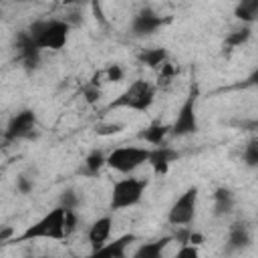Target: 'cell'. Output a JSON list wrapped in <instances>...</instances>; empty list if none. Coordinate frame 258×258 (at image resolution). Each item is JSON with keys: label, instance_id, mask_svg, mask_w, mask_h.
I'll return each mask as SVG.
<instances>
[{"label": "cell", "instance_id": "cell-25", "mask_svg": "<svg viewBox=\"0 0 258 258\" xmlns=\"http://www.w3.org/2000/svg\"><path fill=\"white\" fill-rule=\"evenodd\" d=\"M173 67L169 64V62H165L163 67H161V71H159V77H157V87H167L169 83H171V79H173Z\"/></svg>", "mask_w": 258, "mask_h": 258}, {"label": "cell", "instance_id": "cell-16", "mask_svg": "<svg viewBox=\"0 0 258 258\" xmlns=\"http://www.w3.org/2000/svg\"><path fill=\"white\" fill-rule=\"evenodd\" d=\"M137 62L149 69H161L167 62V50L161 46H151V48H141L137 52Z\"/></svg>", "mask_w": 258, "mask_h": 258}, {"label": "cell", "instance_id": "cell-7", "mask_svg": "<svg viewBox=\"0 0 258 258\" xmlns=\"http://www.w3.org/2000/svg\"><path fill=\"white\" fill-rule=\"evenodd\" d=\"M196 91H191L187 95V99L181 103L173 123L169 125V135L173 137H185V135H194L198 133L200 129V123H198V113H196Z\"/></svg>", "mask_w": 258, "mask_h": 258}, {"label": "cell", "instance_id": "cell-24", "mask_svg": "<svg viewBox=\"0 0 258 258\" xmlns=\"http://www.w3.org/2000/svg\"><path fill=\"white\" fill-rule=\"evenodd\" d=\"M173 258H202L200 256V248L194 244H181V248L173 254Z\"/></svg>", "mask_w": 258, "mask_h": 258}, {"label": "cell", "instance_id": "cell-32", "mask_svg": "<svg viewBox=\"0 0 258 258\" xmlns=\"http://www.w3.org/2000/svg\"><path fill=\"white\" fill-rule=\"evenodd\" d=\"M30 258H32V256H30Z\"/></svg>", "mask_w": 258, "mask_h": 258}, {"label": "cell", "instance_id": "cell-27", "mask_svg": "<svg viewBox=\"0 0 258 258\" xmlns=\"http://www.w3.org/2000/svg\"><path fill=\"white\" fill-rule=\"evenodd\" d=\"M105 75H107V81H121L123 79V75H125V71L119 67V64H109L107 67V71H105Z\"/></svg>", "mask_w": 258, "mask_h": 258}, {"label": "cell", "instance_id": "cell-6", "mask_svg": "<svg viewBox=\"0 0 258 258\" xmlns=\"http://www.w3.org/2000/svg\"><path fill=\"white\" fill-rule=\"evenodd\" d=\"M198 185H189L169 208L167 212V222L175 228H183L187 224H191V220L196 218V210H198Z\"/></svg>", "mask_w": 258, "mask_h": 258}, {"label": "cell", "instance_id": "cell-3", "mask_svg": "<svg viewBox=\"0 0 258 258\" xmlns=\"http://www.w3.org/2000/svg\"><path fill=\"white\" fill-rule=\"evenodd\" d=\"M155 101V85H151L145 79L133 81L119 97H115L109 105L107 111L113 109H127V111H147Z\"/></svg>", "mask_w": 258, "mask_h": 258}, {"label": "cell", "instance_id": "cell-26", "mask_svg": "<svg viewBox=\"0 0 258 258\" xmlns=\"http://www.w3.org/2000/svg\"><path fill=\"white\" fill-rule=\"evenodd\" d=\"M77 230V212L75 210H64V236L69 238Z\"/></svg>", "mask_w": 258, "mask_h": 258}, {"label": "cell", "instance_id": "cell-14", "mask_svg": "<svg viewBox=\"0 0 258 258\" xmlns=\"http://www.w3.org/2000/svg\"><path fill=\"white\" fill-rule=\"evenodd\" d=\"M111 230H113V218H111V216H101V218H97V220L91 224L89 232H87V240H89L91 248L97 250V248H101L105 242H109Z\"/></svg>", "mask_w": 258, "mask_h": 258}, {"label": "cell", "instance_id": "cell-4", "mask_svg": "<svg viewBox=\"0 0 258 258\" xmlns=\"http://www.w3.org/2000/svg\"><path fill=\"white\" fill-rule=\"evenodd\" d=\"M149 151L151 147H139V145H123V147H115L109 155L105 165L111 167L117 173L123 175H131L135 169H139L141 165L147 163L149 159Z\"/></svg>", "mask_w": 258, "mask_h": 258}, {"label": "cell", "instance_id": "cell-30", "mask_svg": "<svg viewBox=\"0 0 258 258\" xmlns=\"http://www.w3.org/2000/svg\"><path fill=\"white\" fill-rule=\"evenodd\" d=\"M16 187H18V191H20V194H28V191H32V181H30L28 177L20 175V177H18V181H16Z\"/></svg>", "mask_w": 258, "mask_h": 258}, {"label": "cell", "instance_id": "cell-15", "mask_svg": "<svg viewBox=\"0 0 258 258\" xmlns=\"http://www.w3.org/2000/svg\"><path fill=\"white\" fill-rule=\"evenodd\" d=\"M171 242V236H163V238H157V240H151V242H143L131 258H163L165 254V248L167 244Z\"/></svg>", "mask_w": 258, "mask_h": 258}, {"label": "cell", "instance_id": "cell-29", "mask_svg": "<svg viewBox=\"0 0 258 258\" xmlns=\"http://www.w3.org/2000/svg\"><path fill=\"white\" fill-rule=\"evenodd\" d=\"M99 95H101V91H99V87L97 85H89V87H85V97H87V101L89 103H95L97 99H99Z\"/></svg>", "mask_w": 258, "mask_h": 258}, {"label": "cell", "instance_id": "cell-11", "mask_svg": "<svg viewBox=\"0 0 258 258\" xmlns=\"http://www.w3.org/2000/svg\"><path fill=\"white\" fill-rule=\"evenodd\" d=\"M133 242H135V234H123L111 242H105L101 248L93 250L87 258H125V252Z\"/></svg>", "mask_w": 258, "mask_h": 258}, {"label": "cell", "instance_id": "cell-12", "mask_svg": "<svg viewBox=\"0 0 258 258\" xmlns=\"http://www.w3.org/2000/svg\"><path fill=\"white\" fill-rule=\"evenodd\" d=\"M177 157H179L177 149H173V147H169V145L163 143V145L153 147V149L149 151V159H147V163L151 165V169H153L155 175H163V173H167L169 165H171Z\"/></svg>", "mask_w": 258, "mask_h": 258}, {"label": "cell", "instance_id": "cell-22", "mask_svg": "<svg viewBox=\"0 0 258 258\" xmlns=\"http://www.w3.org/2000/svg\"><path fill=\"white\" fill-rule=\"evenodd\" d=\"M248 38H250V28H248V26H244V28H240V30L232 32V34L226 38V44H228V46H232V48H236V46L244 44Z\"/></svg>", "mask_w": 258, "mask_h": 258}, {"label": "cell", "instance_id": "cell-20", "mask_svg": "<svg viewBox=\"0 0 258 258\" xmlns=\"http://www.w3.org/2000/svg\"><path fill=\"white\" fill-rule=\"evenodd\" d=\"M105 161H107V155H105L101 149H93V151L87 155V159H85V167H87V171H89L91 175H97V173L105 167Z\"/></svg>", "mask_w": 258, "mask_h": 258}, {"label": "cell", "instance_id": "cell-10", "mask_svg": "<svg viewBox=\"0 0 258 258\" xmlns=\"http://www.w3.org/2000/svg\"><path fill=\"white\" fill-rule=\"evenodd\" d=\"M14 46H16V52H18L20 62H22L26 69H36V67H38V62H40V52H42V50L32 42V38L28 36L26 30L18 32Z\"/></svg>", "mask_w": 258, "mask_h": 258}, {"label": "cell", "instance_id": "cell-9", "mask_svg": "<svg viewBox=\"0 0 258 258\" xmlns=\"http://www.w3.org/2000/svg\"><path fill=\"white\" fill-rule=\"evenodd\" d=\"M165 22H167V18H161L151 8H143L139 14L133 16V20H131V32H133V36H149V34L157 32Z\"/></svg>", "mask_w": 258, "mask_h": 258}, {"label": "cell", "instance_id": "cell-13", "mask_svg": "<svg viewBox=\"0 0 258 258\" xmlns=\"http://www.w3.org/2000/svg\"><path fill=\"white\" fill-rule=\"evenodd\" d=\"M252 244V228L246 222H234L228 230V242L226 250L228 252H240Z\"/></svg>", "mask_w": 258, "mask_h": 258}, {"label": "cell", "instance_id": "cell-19", "mask_svg": "<svg viewBox=\"0 0 258 258\" xmlns=\"http://www.w3.org/2000/svg\"><path fill=\"white\" fill-rule=\"evenodd\" d=\"M234 16L244 22H254L258 16V0H242L234 8Z\"/></svg>", "mask_w": 258, "mask_h": 258}, {"label": "cell", "instance_id": "cell-1", "mask_svg": "<svg viewBox=\"0 0 258 258\" xmlns=\"http://www.w3.org/2000/svg\"><path fill=\"white\" fill-rule=\"evenodd\" d=\"M71 24L62 18H40L28 26V36L40 50H60L69 42Z\"/></svg>", "mask_w": 258, "mask_h": 258}, {"label": "cell", "instance_id": "cell-31", "mask_svg": "<svg viewBox=\"0 0 258 258\" xmlns=\"http://www.w3.org/2000/svg\"><path fill=\"white\" fill-rule=\"evenodd\" d=\"M2 139H4V129L0 127V141H2Z\"/></svg>", "mask_w": 258, "mask_h": 258}, {"label": "cell", "instance_id": "cell-17", "mask_svg": "<svg viewBox=\"0 0 258 258\" xmlns=\"http://www.w3.org/2000/svg\"><path fill=\"white\" fill-rule=\"evenodd\" d=\"M167 135H169V125H163V123H159V121H153L151 125H147L145 129H141V131L137 133L139 139H143L145 143L155 145V147L163 145Z\"/></svg>", "mask_w": 258, "mask_h": 258}, {"label": "cell", "instance_id": "cell-21", "mask_svg": "<svg viewBox=\"0 0 258 258\" xmlns=\"http://www.w3.org/2000/svg\"><path fill=\"white\" fill-rule=\"evenodd\" d=\"M242 157H244V161H246L248 167H256V165H258V139H256V137H252V139L244 145Z\"/></svg>", "mask_w": 258, "mask_h": 258}, {"label": "cell", "instance_id": "cell-23", "mask_svg": "<svg viewBox=\"0 0 258 258\" xmlns=\"http://www.w3.org/2000/svg\"><path fill=\"white\" fill-rule=\"evenodd\" d=\"M77 204H79V198L75 196L73 189H67V191L60 194V204H58V206H60L62 210H75Z\"/></svg>", "mask_w": 258, "mask_h": 258}, {"label": "cell", "instance_id": "cell-8", "mask_svg": "<svg viewBox=\"0 0 258 258\" xmlns=\"http://www.w3.org/2000/svg\"><path fill=\"white\" fill-rule=\"evenodd\" d=\"M34 129H36V113L32 109H22L8 121V125L4 129V139L6 141L28 139V137H32Z\"/></svg>", "mask_w": 258, "mask_h": 258}, {"label": "cell", "instance_id": "cell-18", "mask_svg": "<svg viewBox=\"0 0 258 258\" xmlns=\"http://www.w3.org/2000/svg\"><path fill=\"white\" fill-rule=\"evenodd\" d=\"M236 198L228 187H218L214 194V214L216 216H226L234 210Z\"/></svg>", "mask_w": 258, "mask_h": 258}, {"label": "cell", "instance_id": "cell-2", "mask_svg": "<svg viewBox=\"0 0 258 258\" xmlns=\"http://www.w3.org/2000/svg\"><path fill=\"white\" fill-rule=\"evenodd\" d=\"M64 210L60 206L48 210L42 218L30 224L22 234L12 238L10 242H30V240H64Z\"/></svg>", "mask_w": 258, "mask_h": 258}, {"label": "cell", "instance_id": "cell-28", "mask_svg": "<svg viewBox=\"0 0 258 258\" xmlns=\"http://www.w3.org/2000/svg\"><path fill=\"white\" fill-rule=\"evenodd\" d=\"M121 129H123V125H119V123H107V125H99L97 133L99 135H113V133H119Z\"/></svg>", "mask_w": 258, "mask_h": 258}, {"label": "cell", "instance_id": "cell-5", "mask_svg": "<svg viewBox=\"0 0 258 258\" xmlns=\"http://www.w3.org/2000/svg\"><path fill=\"white\" fill-rule=\"evenodd\" d=\"M145 187H147V181L139 177L129 175V177L117 179L111 189V202H109L111 210H127L137 206L145 194Z\"/></svg>", "mask_w": 258, "mask_h": 258}]
</instances>
